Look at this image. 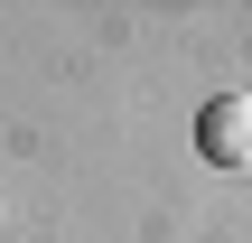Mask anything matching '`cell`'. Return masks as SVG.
Segmentation results:
<instances>
[{"label":"cell","mask_w":252,"mask_h":243,"mask_svg":"<svg viewBox=\"0 0 252 243\" xmlns=\"http://www.w3.org/2000/svg\"><path fill=\"white\" fill-rule=\"evenodd\" d=\"M196 150L215 169H252V94H215L196 112Z\"/></svg>","instance_id":"6da1fadb"}]
</instances>
